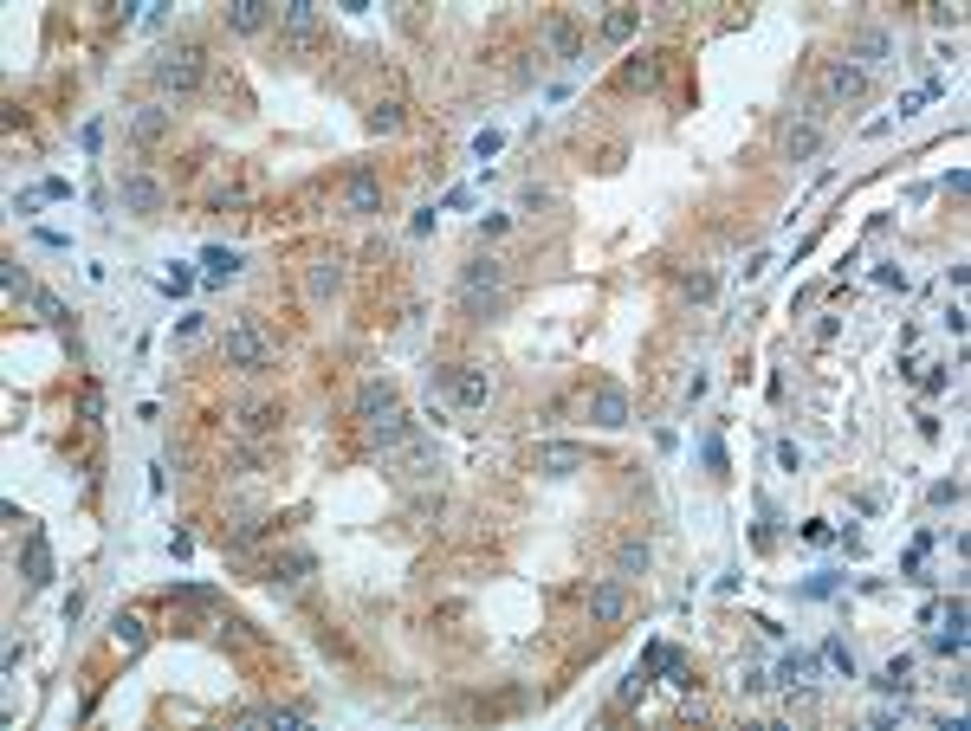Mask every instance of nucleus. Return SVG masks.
<instances>
[{
	"label": "nucleus",
	"instance_id": "f257e3e1",
	"mask_svg": "<svg viewBox=\"0 0 971 731\" xmlns=\"http://www.w3.org/2000/svg\"><path fill=\"white\" fill-rule=\"evenodd\" d=\"M499 305H505V266L492 253L467 259V266H460V311L486 324V317H499Z\"/></svg>",
	"mask_w": 971,
	"mask_h": 731
},
{
	"label": "nucleus",
	"instance_id": "f03ea898",
	"mask_svg": "<svg viewBox=\"0 0 971 731\" xmlns=\"http://www.w3.org/2000/svg\"><path fill=\"white\" fill-rule=\"evenodd\" d=\"M221 356H227V369H246V376H266V369H279V350L266 343V330L246 317V324H234L221 337Z\"/></svg>",
	"mask_w": 971,
	"mask_h": 731
},
{
	"label": "nucleus",
	"instance_id": "7ed1b4c3",
	"mask_svg": "<svg viewBox=\"0 0 971 731\" xmlns=\"http://www.w3.org/2000/svg\"><path fill=\"white\" fill-rule=\"evenodd\" d=\"M149 72H156L162 91L188 98V91L201 85V72H208V65H201V46H169V52H156V65H149Z\"/></svg>",
	"mask_w": 971,
	"mask_h": 731
},
{
	"label": "nucleus",
	"instance_id": "20e7f679",
	"mask_svg": "<svg viewBox=\"0 0 971 731\" xmlns=\"http://www.w3.org/2000/svg\"><path fill=\"white\" fill-rule=\"evenodd\" d=\"M428 382H434V389H447L460 408H486V395H492L486 369H467V363H441V369H428Z\"/></svg>",
	"mask_w": 971,
	"mask_h": 731
},
{
	"label": "nucleus",
	"instance_id": "39448f33",
	"mask_svg": "<svg viewBox=\"0 0 971 731\" xmlns=\"http://www.w3.org/2000/svg\"><path fill=\"white\" fill-rule=\"evenodd\" d=\"M855 98H868V72L849 59H829L823 65V91H816V110H836V104H855Z\"/></svg>",
	"mask_w": 971,
	"mask_h": 731
},
{
	"label": "nucleus",
	"instance_id": "423d86ee",
	"mask_svg": "<svg viewBox=\"0 0 971 731\" xmlns=\"http://www.w3.org/2000/svg\"><path fill=\"white\" fill-rule=\"evenodd\" d=\"M117 201H123V214H136V220H156V214H162V201H169V188H162L156 175L130 169V175H117Z\"/></svg>",
	"mask_w": 971,
	"mask_h": 731
},
{
	"label": "nucleus",
	"instance_id": "0eeeda50",
	"mask_svg": "<svg viewBox=\"0 0 971 731\" xmlns=\"http://www.w3.org/2000/svg\"><path fill=\"white\" fill-rule=\"evenodd\" d=\"M583 460H590V453H583L577 440H538V453H531V466H538V473H551V479H570Z\"/></svg>",
	"mask_w": 971,
	"mask_h": 731
},
{
	"label": "nucleus",
	"instance_id": "6e6552de",
	"mask_svg": "<svg viewBox=\"0 0 971 731\" xmlns=\"http://www.w3.org/2000/svg\"><path fill=\"white\" fill-rule=\"evenodd\" d=\"M881 59H894V33H887V26H855L849 33V65L868 72V65H881Z\"/></svg>",
	"mask_w": 971,
	"mask_h": 731
},
{
	"label": "nucleus",
	"instance_id": "1a4fd4ad",
	"mask_svg": "<svg viewBox=\"0 0 971 731\" xmlns=\"http://www.w3.org/2000/svg\"><path fill=\"white\" fill-rule=\"evenodd\" d=\"M415 434H421V427L408 421L402 408H389V415H376V421H369V447H376V453H395V447H408Z\"/></svg>",
	"mask_w": 971,
	"mask_h": 731
},
{
	"label": "nucleus",
	"instance_id": "9d476101",
	"mask_svg": "<svg viewBox=\"0 0 971 731\" xmlns=\"http://www.w3.org/2000/svg\"><path fill=\"white\" fill-rule=\"evenodd\" d=\"M279 33H285V46H311V39H318V7H311V0H285Z\"/></svg>",
	"mask_w": 971,
	"mask_h": 731
},
{
	"label": "nucleus",
	"instance_id": "9b49d317",
	"mask_svg": "<svg viewBox=\"0 0 971 731\" xmlns=\"http://www.w3.org/2000/svg\"><path fill=\"white\" fill-rule=\"evenodd\" d=\"M622 615H628V583H622V576H609V583H596V589H590V622L615 628Z\"/></svg>",
	"mask_w": 971,
	"mask_h": 731
},
{
	"label": "nucleus",
	"instance_id": "f8f14e48",
	"mask_svg": "<svg viewBox=\"0 0 971 731\" xmlns=\"http://www.w3.org/2000/svg\"><path fill=\"white\" fill-rule=\"evenodd\" d=\"M20 570H26V589H46L52 576H59V563H52L46 531H33V537H26V550H20Z\"/></svg>",
	"mask_w": 971,
	"mask_h": 731
},
{
	"label": "nucleus",
	"instance_id": "ddd939ff",
	"mask_svg": "<svg viewBox=\"0 0 971 731\" xmlns=\"http://www.w3.org/2000/svg\"><path fill=\"white\" fill-rule=\"evenodd\" d=\"M305 292L318 298V305H324V298H337V292H344V259H337V253H318L305 266Z\"/></svg>",
	"mask_w": 971,
	"mask_h": 731
},
{
	"label": "nucleus",
	"instance_id": "4468645a",
	"mask_svg": "<svg viewBox=\"0 0 971 731\" xmlns=\"http://www.w3.org/2000/svg\"><path fill=\"white\" fill-rule=\"evenodd\" d=\"M169 123H175L169 104H136L130 110V136H136V143H162V136H169Z\"/></svg>",
	"mask_w": 971,
	"mask_h": 731
},
{
	"label": "nucleus",
	"instance_id": "2eb2a0df",
	"mask_svg": "<svg viewBox=\"0 0 971 731\" xmlns=\"http://www.w3.org/2000/svg\"><path fill=\"white\" fill-rule=\"evenodd\" d=\"M590 421H596V427H628V395L615 389V382H596V395H590Z\"/></svg>",
	"mask_w": 971,
	"mask_h": 731
},
{
	"label": "nucleus",
	"instance_id": "dca6fc26",
	"mask_svg": "<svg viewBox=\"0 0 971 731\" xmlns=\"http://www.w3.org/2000/svg\"><path fill=\"white\" fill-rule=\"evenodd\" d=\"M648 667H661V673H667V680H674V686H687V693H693V673H687V654H680V647H674V641H654V647H648Z\"/></svg>",
	"mask_w": 971,
	"mask_h": 731
},
{
	"label": "nucleus",
	"instance_id": "f3484780",
	"mask_svg": "<svg viewBox=\"0 0 971 731\" xmlns=\"http://www.w3.org/2000/svg\"><path fill=\"white\" fill-rule=\"evenodd\" d=\"M344 195H350V214H382V182H376L369 169H357V175H350V188H344Z\"/></svg>",
	"mask_w": 971,
	"mask_h": 731
},
{
	"label": "nucleus",
	"instance_id": "a211bd4d",
	"mask_svg": "<svg viewBox=\"0 0 971 731\" xmlns=\"http://www.w3.org/2000/svg\"><path fill=\"white\" fill-rule=\"evenodd\" d=\"M816 149H823V123H816V117H810V123H790V136H784V156H790V162H810Z\"/></svg>",
	"mask_w": 971,
	"mask_h": 731
},
{
	"label": "nucleus",
	"instance_id": "6ab92c4d",
	"mask_svg": "<svg viewBox=\"0 0 971 731\" xmlns=\"http://www.w3.org/2000/svg\"><path fill=\"white\" fill-rule=\"evenodd\" d=\"M544 46H551L564 65H577V59H583V33H577L570 20H551V26H544Z\"/></svg>",
	"mask_w": 971,
	"mask_h": 731
},
{
	"label": "nucleus",
	"instance_id": "aec40b11",
	"mask_svg": "<svg viewBox=\"0 0 971 731\" xmlns=\"http://www.w3.org/2000/svg\"><path fill=\"white\" fill-rule=\"evenodd\" d=\"M318 570V557H311V550H285V557H272V583H305V576Z\"/></svg>",
	"mask_w": 971,
	"mask_h": 731
},
{
	"label": "nucleus",
	"instance_id": "412c9836",
	"mask_svg": "<svg viewBox=\"0 0 971 731\" xmlns=\"http://www.w3.org/2000/svg\"><path fill=\"white\" fill-rule=\"evenodd\" d=\"M266 20H272L266 0H234V7H227V33H259Z\"/></svg>",
	"mask_w": 971,
	"mask_h": 731
},
{
	"label": "nucleus",
	"instance_id": "4be33fe9",
	"mask_svg": "<svg viewBox=\"0 0 971 731\" xmlns=\"http://www.w3.org/2000/svg\"><path fill=\"white\" fill-rule=\"evenodd\" d=\"M648 563H654V550L641 544V537H628V544H615V576H648Z\"/></svg>",
	"mask_w": 971,
	"mask_h": 731
},
{
	"label": "nucleus",
	"instance_id": "5701e85b",
	"mask_svg": "<svg viewBox=\"0 0 971 731\" xmlns=\"http://www.w3.org/2000/svg\"><path fill=\"white\" fill-rule=\"evenodd\" d=\"M201 266H208V285H227V279H240L246 259L234 253V246H208V253H201Z\"/></svg>",
	"mask_w": 971,
	"mask_h": 731
},
{
	"label": "nucleus",
	"instance_id": "b1692460",
	"mask_svg": "<svg viewBox=\"0 0 971 731\" xmlns=\"http://www.w3.org/2000/svg\"><path fill=\"white\" fill-rule=\"evenodd\" d=\"M389 408H395V382H363V389H357V415L363 421L389 415Z\"/></svg>",
	"mask_w": 971,
	"mask_h": 731
},
{
	"label": "nucleus",
	"instance_id": "393cba45",
	"mask_svg": "<svg viewBox=\"0 0 971 731\" xmlns=\"http://www.w3.org/2000/svg\"><path fill=\"white\" fill-rule=\"evenodd\" d=\"M111 641L123 647V654H143V641H149V628H143V622H136V615H123V609H117V615H111Z\"/></svg>",
	"mask_w": 971,
	"mask_h": 731
},
{
	"label": "nucleus",
	"instance_id": "a878e982",
	"mask_svg": "<svg viewBox=\"0 0 971 731\" xmlns=\"http://www.w3.org/2000/svg\"><path fill=\"white\" fill-rule=\"evenodd\" d=\"M874 686H881V693H900V699H907V686H913V660H907V654H894L881 673H874Z\"/></svg>",
	"mask_w": 971,
	"mask_h": 731
},
{
	"label": "nucleus",
	"instance_id": "bb28decb",
	"mask_svg": "<svg viewBox=\"0 0 971 731\" xmlns=\"http://www.w3.org/2000/svg\"><path fill=\"white\" fill-rule=\"evenodd\" d=\"M635 26H641V7H615V13H603V39H609V46L635 39Z\"/></svg>",
	"mask_w": 971,
	"mask_h": 731
},
{
	"label": "nucleus",
	"instance_id": "cd10ccee",
	"mask_svg": "<svg viewBox=\"0 0 971 731\" xmlns=\"http://www.w3.org/2000/svg\"><path fill=\"white\" fill-rule=\"evenodd\" d=\"M246 719H253V725H279V731H285V725H305L311 712H305V706H253Z\"/></svg>",
	"mask_w": 971,
	"mask_h": 731
},
{
	"label": "nucleus",
	"instance_id": "c85d7f7f",
	"mask_svg": "<svg viewBox=\"0 0 971 731\" xmlns=\"http://www.w3.org/2000/svg\"><path fill=\"white\" fill-rule=\"evenodd\" d=\"M810 673H816V654H803V647H797V654H784V660H777V680H784V686L810 680Z\"/></svg>",
	"mask_w": 971,
	"mask_h": 731
},
{
	"label": "nucleus",
	"instance_id": "c756f323",
	"mask_svg": "<svg viewBox=\"0 0 971 731\" xmlns=\"http://www.w3.org/2000/svg\"><path fill=\"white\" fill-rule=\"evenodd\" d=\"M33 311L46 317L52 330H72V311H65V298H52V292H33Z\"/></svg>",
	"mask_w": 971,
	"mask_h": 731
},
{
	"label": "nucleus",
	"instance_id": "7c9ffc66",
	"mask_svg": "<svg viewBox=\"0 0 971 731\" xmlns=\"http://www.w3.org/2000/svg\"><path fill=\"white\" fill-rule=\"evenodd\" d=\"M641 693H648V667H628V673H622V686H615V706H635Z\"/></svg>",
	"mask_w": 971,
	"mask_h": 731
},
{
	"label": "nucleus",
	"instance_id": "2f4dec72",
	"mask_svg": "<svg viewBox=\"0 0 971 731\" xmlns=\"http://www.w3.org/2000/svg\"><path fill=\"white\" fill-rule=\"evenodd\" d=\"M700 460H706V473H713V479H726V473H732V453H726V440H719V434L700 447Z\"/></svg>",
	"mask_w": 971,
	"mask_h": 731
},
{
	"label": "nucleus",
	"instance_id": "473e14b6",
	"mask_svg": "<svg viewBox=\"0 0 971 731\" xmlns=\"http://www.w3.org/2000/svg\"><path fill=\"white\" fill-rule=\"evenodd\" d=\"M279 427V408L272 402H246V434H272Z\"/></svg>",
	"mask_w": 971,
	"mask_h": 731
},
{
	"label": "nucleus",
	"instance_id": "72a5a7b5",
	"mask_svg": "<svg viewBox=\"0 0 971 731\" xmlns=\"http://www.w3.org/2000/svg\"><path fill=\"white\" fill-rule=\"evenodd\" d=\"M680 285H687V298H713L719 292V279L706 266H687V272H680Z\"/></svg>",
	"mask_w": 971,
	"mask_h": 731
},
{
	"label": "nucleus",
	"instance_id": "f704fd0d",
	"mask_svg": "<svg viewBox=\"0 0 971 731\" xmlns=\"http://www.w3.org/2000/svg\"><path fill=\"white\" fill-rule=\"evenodd\" d=\"M823 660H829L836 673H849V680H855V654H849V641H842V634H829V641H823Z\"/></svg>",
	"mask_w": 971,
	"mask_h": 731
},
{
	"label": "nucleus",
	"instance_id": "c9c22d12",
	"mask_svg": "<svg viewBox=\"0 0 971 731\" xmlns=\"http://www.w3.org/2000/svg\"><path fill=\"white\" fill-rule=\"evenodd\" d=\"M0 285H7V292H26V298L39 292V285L26 279V266H20V259H0Z\"/></svg>",
	"mask_w": 971,
	"mask_h": 731
},
{
	"label": "nucleus",
	"instance_id": "e433bc0d",
	"mask_svg": "<svg viewBox=\"0 0 971 731\" xmlns=\"http://www.w3.org/2000/svg\"><path fill=\"white\" fill-rule=\"evenodd\" d=\"M836 589H842V576H836V570H823V576H810V583H803L797 596H803V602H823V596H836Z\"/></svg>",
	"mask_w": 971,
	"mask_h": 731
},
{
	"label": "nucleus",
	"instance_id": "4c0bfd02",
	"mask_svg": "<svg viewBox=\"0 0 971 731\" xmlns=\"http://www.w3.org/2000/svg\"><path fill=\"white\" fill-rule=\"evenodd\" d=\"M369 130H402V104H376V110H369Z\"/></svg>",
	"mask_w": 971,
	"mask_h": 731
},
{
	"label": "nucleus",
	"instance_id": "58836bf2",
	"mask_svg": "<svg viewBox=\"0 0 971 731\" xmlns=\"http://www.w3.org/2000/svg\"><path fill=\"white\" fill-rule=\"evenodd\" d=\"M551 188H538V182H531V188H518V208H525V214H544V208H551Z\"/></svg>",
	"mask_w": 971,
	"mask_h": 731
},
{
	"label": "nucleus",
	"instance_id": "ea45409f",
	"mask_svg": "<svg viewBox=\"0 0 971 731\" xmlns=\"http://www.w3.org/2000/svg\"><path fill=\"white\" fill-rule=\"evenodd\" d=\"M654 78H661V59H635L622 72V85H654Z\"/></svg>",
	"mask_w": 971,
	"mask_h": 731
},
{
	"label": "nucleus",
	"instance_id": "a19ab883",
	"mask_svg": "<svg viewBox=\"0 0 971 731\" xmlns=\"http://www.w3.org/2000/svg\"><path fill=\"white\" fill-rule=\"evenodd\" d=\"M926 647H933V654H965V628H939Z\"/></svg>",
	"mask_w": 971,
	"mask_h": 731
},
{
	"label": "nucleus",
	"instance_id": "79ce46f5",
	"mask_svg": "<svg viewBox=\"0 0 971 731\" xmlns=\"http://www.w3.org/2000/svg\"><path fill=\"white\" fill-rule=\"evenodd\" d=\"M946 382H952V376H946V363H920V389H926V395H939Z\"/></svg>",
	"mask_w": 971,
	"mask_h": 731
},
{
	"label": "nucleus",
	"instance_id": "37998d69",
	"mask_svg": "<svg viewBox=\"0 0 971 731\" xmlns=\"http://www.w3.org/2000/svg\"><path fill=\"white\" fill-rule=\"evenodd\" d=\"M874 285H887V292H907V272H900V266H874Z\"/></svg>",
	"mask_w": 971,
	"mask_h": 731
},
{
	"label": "nucleus",
	"instance_id": "c03bdc74",
	"mask_svg": "<svg viewBox=\"0 0 971 731\" xmlns=\"http://www.w3.org/2000/svg\"><path fill=\"white\" fill-rule=\"evenodd\" d=\"M959 492H965L959 479H939V486H933V505H959Z\"/></svg>",
	"mask_w": 971,
	"mask_h": 731
},
{
	"label": "nucleus",
	"instance_id": "a18cd8bd",
	"mask_svg": "<svg viewBox=\"0 0 971 731\" xmlns=\"http://www.w3.org/2000/svg\"><path fill=\"white\" fill-rule=\"evenodd\" d=\"M195 337H201V311H188L182 324H175V343H195Z\"/></svg>",
	"mask_w": 971,
	"mask_h": 731
},
{
	"label": "nucleus",
	"instance_id": "49530a36",
	"mask_svg": "<svg viewBox=\"0 0 971 731\" xmlns=\"http://www.w3.org/2000/svg\"><path fill=\"white\" fill-rule=\"evenodd\" d=\"M39 195H46V201H72V182H59V175H52V182H39Z\"/></svg>",
	"mask_w": 971,
	"mask_h": 731
}]
</instances>
